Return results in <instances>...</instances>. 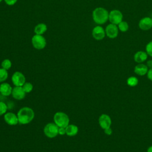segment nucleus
Returning a JSON list of instances; mask_svg holds the SVG:
<instances>
[{"mask_svg": "<svg viewBox=\"0 0 152 152\" xmlns=\"http://www.w3.org/2000/svg\"><path fill=\"white\" fill-rule=\"evenodd\" d=\"M17 117L18 123L23 125L27 124L31 122L34 119V112L33 110L29 107H23L18 110Z\"/></svg>", "mask_w": 152, "mask_h": 152, "instance_id": "obj_1", "label": "nucleus"}, {"mask_svg": "<svg viewBox=\"0 0 152 152\" xmlns=\"http://www.w3.org/2000/svg\"><path fill=\"white\" fill-rule=\"evenodd\" d=\"M109 13L108 11L104 8H96L92 12L93 20L98 25H102L109 20Z\"/></svg>", "mask_w": 152, "mask_h": 152, "instance_id": "obj_2", "label": "nucleus"}, {"mask_svg": "<svg viewBox=\"0 0 152 152\" xmlns=\"http://www.w3.org/2000/svg\"><path fill=\"white\" fill-rule=\"evenodd\" d=\"M53 121L59 128H66L69 125V118L66 113L58 112L53 116Z\"/></svg>", "mask_w": 152, "mask_h": 152, "instance_id": "obj_3", "label": "nucleus"}, {"mask_svg": "<svg viewBox=\"0 0 152 152\" xmlns=\"http://www.w3.org/2000/svg\"><path fill=\"white\" fill-rule=\"evenodd\" d=\"M31 43L35 49L42 50L46 47V40L43 35L35 34L31 38Z\"/></svg>", "mask_w": 152, "mask_h": 152, "instance_id": "obj_4", "label": "nucleus"}, {"mask_svg": "<svg viewBox=\"0 0 152 152\" xmlns=\"http://www.w3.org/2000/svg\"><path fill=\"white\" fill-rule=\"evenodd\" d=\"M59 127L55 123H48L43 129L45 135L48 138H54L58 134Z\"/></svg>", "mask_w": 152, "mask_h": 152, "instance_id": "obj_5", "label": "nucleus"}, {"mask_svg": "<svg viewBox=\"0 0 152 152\" xmlns=\"http://www.w3.org/2000/svg\"><path fill=\"white\" fill-rule=\"evenodd\" d=\"M123 14L118 10H111L109 13V21L111 24L118 25L122 21Z\"/></svg>", "mask_w": 152, "mask_h": 152, "instance_id": "obj_6", "label": "nucleus"}, {"mask_svg": "<svg viewBox=\"0 0 152 152\" xmlns=\"http://www.w3.org/2000/svg\"><path fill=\"white\" fill-rule=\"evenodd\" d=\"M11 80L15 86H23L26 83L25 76L19 71H16L12 74Z\"/></svg>", "mask_w": 152, "mask_h": 152, "instance_id": "obj_7", "label": "nucleus"}, {"mask_svg": "<svg viewBox=\"0 0 152 152\" xmlns=\"http://www.w3.org/2000/svg\"><path fill=\"white\" fill-rule=\"evenodd\" d=\"M106 35L110 39L116 38L119 34V29L117 25L113 24H108L105 28Z\"/></svg>", "mask_w": 152, "mask_h": 152, "instance_id": "obj_8", "label": "nucleus"}, {"mask_svg": "<svg viewBox=\"0 0 152 152\" xmlns=\"http://www.w3.org/2000/svg\"><path fill=\"white\" fill-rule=\"evenodd\" d=\"M92 36L94 39L101 40L103 39L106 36L105 30L100 25H97L93 28Z\"/></svg>", "mask_w": 152, "mask_h": 152, "instance_id": "obj_9", "label": "nucleus"}, {"mask_svg": "<svg viewBox=\"0 0 152 152\" xmlns=\"http://www.w3.org/2000/svg\"><path fill=\"white\" fill-rule=\"evenodd\" d=\"M99 124L100 126L103 129L110 127L112 124L111 118L107 114H102L99 118Z\"/></svg>", "mask_w": 152, "mask_h": 152, "instance_id": "obj_10", "label": "nucleus"}, {"mask_svg": "<svg viewBox=\"0 0 152 152\" xmlns=\"http://www.w3.org/2000/svg\"><path fill=\"white\" fill-rule=\"evenodd\" d=\"M140 28L142 30H148L152 28V18L148 17L142 18L138 23Z\"/></svg>", "mask_w": 152, "mask_h": 152, "instance_id": "obj_11", "label": "nucleus"}, {"mask_svg": "<svg viewBox=\"0 0 152 152\" xmlns=\"http://www.w3.org/2000/svg\"><path fill=\"white\" fill-rule=\"evenodd\" d=\"M26 92L22 86H15L12 90V97L17 100H22L25 97Z\"/></svg>", "mask_w": 152, "mask_h": 152, "instance_id": "obj_12", "label": "nucleus"}, {"mask_svg": "<svg viewBox=\"0 0 152 152\" xmlns=\"http://www.w3.org/2000/svg\"><path fill=\"white\" fill-rule=\"evenodd\" d=\"M4 121L10 125H15L18 123L17 115L12 112H7L5 113Z\"/></svg>", "mask_w": 152, "mask_h": 152, "instance_id": "obj_13", "label": "nucleus"}, {"mask_svg": "<svg viewBox=\"0 0 152 152\" xmlns=\"http://www.w3.org/2000/svg\"><path fill=\"white\" fill-rule=\"evenodd\" d=\"M148 58V55L146 52L140 50L137 52L134 56V61L138 63H142L143 62L145 61Z\"/></svg>", "mask_w": 152, "mask_h": 152, "instance_id": "obj_14", "label": "nucleus"}, {"mask_svg": "<svg viewBox=\"0 0 152 152\" xmlns=\"http://www.w3.org/2000/svg\"><path fill=\"white\" fill-rule=\"evenodd\" d=\"M148 71V68L145 64L142 63L138 64L134 68V72L138 75L142 76L147 74Z\"/></svg>", "mask_w": 152, "mask_h": 152, "instance_id": "obj_15", "label": "nucleus"}, {"mask_svg": "<svg viewBox=\"0 0 152 152\" xmlns=\"http://www.w3.org/2000/svg\"><path fill=\"white\" fill-rule=\"evenodd\" d=\"M12 88L10 84L7 83H3L0 85V93L4 96H8L12 93Z\"/></svg>", "mask_w": 152, "mask_h": 152, "instance_id": "obj_16", "label": "nucleus"}, {"mask_svg": "<svg viewBox=\"0 0 152 152\" xmlns=\"http://www.w3.org/2000/svg\"><path fill=\"white\" fill-rule=\"evenodd\" d=\"M66 134L69 137H73L77 134L78 132V128L75 125H68L65 128Z\"/></svg>", "mask_w": 152, "mask_h": 152, "instance_id": "obj_17", "label": "nucleus"}, {"mask_svg": "<svg viewBox=\"0 0 152 152\" xmlns=\"http://www.w3.org/2000/svg\"><path fill=\"white\" fill-rule=\"evenodd\" d=\"M47 28V26L45 23H39L35 26L34 32L36 34L43 35L46 31Z\"/></svg>", "mask_w": 152, "mask_h": 152, "instance_id": "obj_18", "label": "nucleus"}, {"mask_svg": "<svg viewBox=\"0 0 152 152\" xmlns=\"http://www.w3.org/2000/svg\"><path fill=\"white\" fill-rule=\"evenodd\" d=\"M126 83L130 87H135L138 84V80L136 77L131 76L128 78L126 80Z\"/></svg>", "mask_w": 152, "mask_h": 152, "instance_id": "obj_19", "label": "nucleus"}, {"mask_svg": "<svg viewBox=\"0 0 152 152\" xmlns=\"http://www.w3.org/2000/svg\"><path fill=\"white\" fill-rule=\"evenodd\" d=\"M117 26L119 30H120L122 32H126V31H128L129 28L128 23L126 21L123 20L121 23H119Z\"/></svg>", "mask_w": 152, "mask_h": 152, "instance_id": "obj_20", "label": "nucleus"}, {"mask_svg": "<svg viewBox=\"0 0 152 152\" xmlns=\"http://www.w3.org/2000/svg\"><path fill=\"white\" fill-rule=\"evenodd\" d=\"M8 76L7 70L1 68H0V83L5 81Z\"/></svg>", "mask_w": 152, "mask_h": 152, "instance_id": "obj_21", "label": "nucleus"}, {"mask_svg": "<svg viewBox=\"0 0 152 152\" xmlns=\"http://www.w3.org/2000/svg\"><path fill=\"white\" fill-rule=\"evenodd\" d=\"M12 66V62L11 61L8 59H5L2 62H1V66L2 68L8 70Z\"/></svg>", "mask_w": 152, "mask_h": 152, "instance_id": "obj_22", "label": "nucleus"}, {"mask_svg": "<svg viewBox=\"0 0 152 152\" xmlns=\"http://www.w3.org/2000/svg\"><path fill=\"white\" fill-rule=\"evenodd\" d=\"M22 87L24 89V91L26 93H30V92H31L32 91L33 86V85H32V84L31 83H30V82H26L23 84Z\"/></svg>", "mask_w": 152, "mask_h": 152, "instance_id": "obj_23", "label": "nucleus"}, {"mask_svg": "<svg viewBox=\"0 0 152 152\" xmlns=\"http://www.w3.org/2000/svg\"><path fill=\"white\" fill-rule=\"evenodd\" d=\"M7 110V104L2 102H0V116L5 114Z\"/></svg>", "mask_w": 152, "mask_h": 152, "instance_id": "obj_24", "label": "nucleus"}, {"mask_svg": "<svg viewBox=\"0 0 152 152\" xmlns=\"http://www.w3.org/2000/svg\"><path fill=\"white\" fill-rule=\"evenodd\" d=\"M145 52L147 55L152 57V41L148 42L145 46Z\"/></svg>", "mask_w": 152, "mask_h": 152, "instance_id": "obj_25", "label": "nucleus"}, {"mask_svg": "<svg viewBox=\"0 0 152 152\" xmlns=\"http://www.w3.org/2000/svg\"><path fill=\"white\" fill-rule=\"evenodd\" d=\"M5 2V4L9 6H12L14 5L18 0H4Z\"/></svg>", "mask_w": 152, "mask_h": 152, "instance_id": "obj_26", "label": "nucleus"}, {"mask_svg": "<svg viewBox=\"0 0 152 152\" xmlns=\"http://www.w3.org/2000/svg\"><path fill=\"white\" fill-rule=\"evenodd\" d=\"M104 133H105L106 135H112V132H113L112 129V128H111L110 127H109V128H107L104 129Z\"/></svg>", "mask_w": 152, "mask_h": 152, "instance_id": "obj_27", "label": "nucleus"}, {"mask_svg": "<svg viewBox=\"0 0 152 152\" xmlns=\"http://www.w3.org/2000/svg\"><path fill=\"white\" fill-rule=\"evenodd\" d=\"M58 134L61 135H63L64 134H66V131H65V128H59L58 129Z\"/></svg>", "mask_w": 152, "mask_h": 152, "instance_id": "obj_28", "label": "nucleus"}, {"mask_svg": "<svg viewBox=\"0 0 152 152\" xmlns=\"http://www.w3.org/2000/svg\"><path fill=\"white\" fill-rule=\"evenodd\" d=\"M147 78L152 81V68H150L148 69L147 73Z\"/></svg>", "mask_w": 152, "mask_h": 152, "instance_id": "obj_29", "label": "nucleus"}, {"mask_svg": "<svg viewBox=\"0 0 152 152\" xmlns=\"http://www.w3.org/2000/svg\"><path fill=\"white\" fill-rule=\"evenodd\" d=\"M146 65L147 66V67H148L149 69L152 68V60H151V59L148 60V61H147Z\"/></svg>", "mask_w": 152, "mask_h": 152, "instance_id": "obj_30", "label": "nucleus"}, {"mask_svg": "<svg viewBox=\"0 0 152 152\" xmlns=\"http://www.w3.org/2000/svg\"><path fill=\"white\" fill-rule=\"evenodd\" d=\"M147 152H152V145H151V146H150V147L148 148Z\"/></svg>", "mask_w": 152, "mask_h": 152, "instance_id": "obj_31", "label": "nucleus"}, {"mask_svg": "<svg viewBox=\"0 0 152 152\" xmlns=\"http://www.w3.org/2000/svg\"><path fill=\"white\" fill-rule=\"evenodd\" d=\"M2 1H3V0H0V3H1V2Z\"/></svg>", "mask_w": 152, "mask_h": 152, "instance_id": "obj_32", "label": "nucleus"}]
</instances>
